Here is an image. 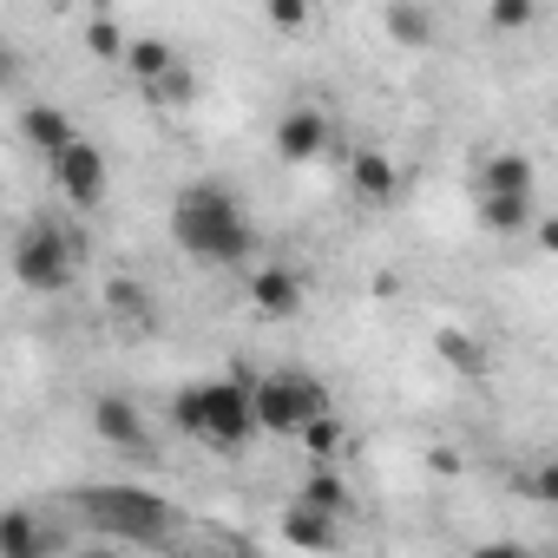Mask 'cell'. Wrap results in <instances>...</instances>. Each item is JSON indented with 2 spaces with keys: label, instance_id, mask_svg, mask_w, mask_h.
<instances>
[{
  "label": "cell",
  "instance_id": "1",
  "mask_svg": "<svg viewBox=\"0 0 558 558\" xmlns=\"http://www.w3.org/2000/svg\"><path fill=\"white\" fill-rule=\"evenodd\" d=\"M171 236L197 263H250L256 256V230H250L236 191L210 184V178H197V184H184L171 197Z\"/></svg>",
  "mask_w": 558,
  "mask_h": 558
},
{
  "label": "cell",
  "instance_id": "8",
  "mask_svg": "<svg viewBox=\"0 0 558 558\" xmlns=\"http://www.w3.org/2000/svg\"><path fill=\"white\" fill-rule=\"evenodd\" d=\"M303 276L290 269V263H250V303H256V316H269V323H290V316H303Z\"/></svg>",
  "mask_w": 558,
  "mask_h": 558
},
{
  "label": "cell",
  "instance_id": "2",
  "mask_svg": "<svg viewBox=\"0 0 558 558\" xmlns=\"http://www.w3.org/2000/svg\"><path fill=\"white\" fill-rule=\"evenodd\" d=\"M171 427L204 440V447H243L256 427V401H250V375H223V381H191L171 395Z\"/></svg>",
  "mask_w": 558,
  "mask_h": 558
},
{
  "label": "cell",
  "instance_id": "4",
  "mask_svg": "<svg viewBox=\"0 0 558 558\" xmlns=\"http://www.w3.org/2000/svg\"><path fill=\"white\" fill-rule=\"evenodd\" d=\"M250 401H256V427H263V434H283V440H303V427L329 414L323 381H310V375H296V368L256 375V381H250Z\"/></svg>",
  "mask_w": 558,
  "mask_h": 558
},
{
  "label": "cell",
  "instance_id": "14",
  "mask_svg": "<svg viewBox=\"0 0 558 558\" xmlns=\"http://www.w3.org/2000/svg\"><path fill=\"white\" fill-rule=\"evenodd\" d=\"M106 316H119V329H132V336H151L165 323L158 296L138 283V276H112V283H106Z\"/></svg>",
  "mask_w": 558,
  "mask_h": 558
},
{
  "label": "cell",
  "instance_id": "20",
  "mask_svg": "<svg viewBox=\"0 0 558 558\" xmlns=\"http://www.w3.org/2000/svg\"><path fill=\"white\" fill-rule=\"evenodd\" d=\"M512 486H519L532 506H558V453H545V460H525Z\"/></svg>",
  "mask_w": 558,
  "mask_h": 558
},
{
  "label": "cell",
  "instance_id": "15",
  "mask_svg": "<svg viewBox=\"0 0 558 558\" xmlns=\"http://www.w3.org/2000/svg\"><path fill=\"white\" fill-rule=\"evenodd\" d=\"M283 538L303 545V551H336V545H342V519H336V512H316V506H303V499H290V506H283Z\"/></svg>",
  "mask_w": 558,
  "mask_h": 558
},
{
  "label": "cell",
  "instance_id": "22",
  "mask_svg": "<svg viewBox=\"0 0 558 558\" xmlns=\"http://www.w3.org/2000/svg\"><path fill=\"white\" fill-rule=\"evenodd\" d=\"M303 447H310V460H316V466H336V447H342V421H336V414L310 421V427H303Z\"/></svg>",
  "mask_w": 558,
  "mask_h": 558
},
{
  "label": "cell",
  "instance_id": "17",
  "mask_svg": "<svg viewBox=\"0 0 558 558\" xmlns=\"http://www.w3.org/2000/svg\"><path fill=\"white\" fill-rule=\"evenodd\" d=\"M125 73H132L145 93H158L171 73H184V60H178V47H171V40L145 34V40H132V53H125Z\"/></svg>",
  "mask_w": 558,
  "mask_h": 558
},
{
  "label": "cell",
  "instance_id": "19",
  "mask_svg": "<svg viewBox=\"0 0 558 558\" xmlns=\"http://www.w3.org/2000/svg\"><path fill=\"white\" fill-rule=\"evenodd\" d=\"M303 506H316V512H336V519H349V480H342V466H310V480H303V493H296Z\"/></svg>",
  "mask_w": 558,
  "mask_h": 558
},
{
  "label": "cell",
  "instance_id": "24",
  "mask_svg": "<svg viewBox=\"0 0 558 558\" xmlns=\"http://www.w3.org/2000/svg\"><path fill=\"white\" fill-rule=\"evenodd\" d=\"M486 21H493L499 34H525V27L538 21V8H532V0H493V8H486Z\"/></svg>",
  "mask_w": 558,
  "mask_h": 558
},
{
  "label": "cell",
  "instance_id": "25",
  "mask_svg": "<svg viewBox=\"0 0 558 558\" xmlns=\"http://www.w3.org/2000/svg\"><path fill=\"white\" fill-rule=\"evenodd\" d=\"M263 21H269V27H283V34H296V27H310V8H303V0H269Z\"/></svg>",
  "mask_w": 558,
  "mask_h": 558
},
{
  "label": "cell",
  "instance_id": "6",
  "mask_svg": "<svg viewBox=\"0 0 558 558\" xmlns=\"http://www.w3.org/2000/svg\"><path fill=\"white\" fill-rule=\"evenodd\" d=\"M329 151H336V119H329V106L296 99L283 119H276V158H283V165H316V158H329Z\"/></svg>",
  "mask_w": 558,
  "mask_h": 558
},
{
  "label": "cell",
  "instance_id": "23",
  "mask_svg": "<svg viewBox=\"0 0 558 558\" xmlns=\"http://www.w3.org/2000/svg\"><path fill=\"white\" fill-rule=\"evenodd\" d=\"M440 355H447L460 375H486V349H480V342H466L460 329H447V336H440Z\"/></svg>",
  "mask_w": 558,
  "mask_h": 558
},
{
  "label": "cell",
  "instance_id": "12",
  "mask_svg": "<svg viewBox=\"0 0 558 558\" xmlns=\"http://www.w3.org/2000/svg\"><path fill=\"white\" fill-rule=\"evenodd\" d=\"M349 191H355L368 210L395 204V191H401V171H395V158H388L381 145H362V151L349 158Z\"/></svg>",
  "mask_w": 558,
  "mask_h": 558
},
{
  "label": "cell",
  "instance_id": "28",
  "mask_svg": "<svg viewBox=\"0 0 558 558\" xmlns=\"http://www.w3.org/2000/svg\"><path fill=\"white\" fill-rule=\"evenodd\" d=\"M532 236H538V250H545V256H558V217H538V230H532Z\"/></svg>",
  "mask_w": 558,
  "mask_h": 558
},
{
  "label": "cell",
  "instance_id": "11",
  "mask_svg": "<svg viewBox=\"0 0 558 558\" xmlns=\"http://www.w3.org/2000/svg\"><path fill=\"white\" fill-rule=\"evenodd\" d=\"M538 171L525 151H486L480 171H473V197H532Z\"/></svg>",
  "mask_w": 558,
  "mask_h": 558
},
{
  "label": "cell",
  "instance_id": "7",
  "mask_svg": "<svg viewBox=\"0 0 558 558\" xmlns=\"http://www.w3.org/2000/svg\"><path fill=\"white\" fill-rule=\"evenodd\" d=\"M53 184H60V197H66L73 210H99L106 191H112V165H106V151H99L93 138H80L73 151L53 158Z\"/></svg>",
  "mask_w": 558,
  "mask_h": 558
},
{
  "label": "cell",
  "instance_id": "10",
  "mask_svg": "<svg viewBox=\"0 0 558 558\" xmlns=\"http://www.w3.org/2000/svg\"><path fill=\"white\" fill-rule=\"evenodd\" d=\"M21 138L53 165L60 151H73L80 145V125H73V112L66 106H53V99H34V106H21Z\"/></svg>",
  "mask_w": 558,
  "mask_h": 558
},
{
  "label": "cell",
  "instance_id": "18",
  "mask_svg": "<svg viewBox=\"0 0 558 558\" xmlns=\"http://www.w3.org/2000/svg\"><path fill=\"white\" fill-rule=\"evenodd\" d=\"M480 204V223L493 230V236H525V230H538V204L532 197H473Z\"/></svg>",
  "mask_w": 558,
  "mask_h": 558
},
{
  "label": "cell",
  "instance_id": "9",
  "mask_svg": "<svg viewBox=\"0 0 558 558\" xmlns=\"http://www.w3.org/2000/svg\"><path fill=\"white\" fill-rule=\"evenodd\" d=\"M93 434H99L106 447H119V453H151V421H145V408L125 401V395H99V401H93Z\"/></svg>",
  "mask_w": 558,
  "mask_h": 558
},
{
  "label": "cell",
  "instance_id": "29",
  "mask_svg": "<svg viewBox=\"0 0 558 558\" xmlns=\"http://www.w3.org/2000/svg\"><path fill=\"white\" fill-rule=\"evenodd\" d=\"M217 558H256V551H217Z\"/></svg>",
  "mask_w": 558,
  "mask_h": 558
},
{
  "label": "cell",
  "instance_id": "13",
  "mask_svg": "<svg viewBox=\"0 0 558 558\" xmlns=\"http://www.w3.org/2000/svg\"><path fill=\"white\" fill-rule=\"evenodd\" d=\"M53 551H60V532L34 506H14L0 519V558H53Z\"/></svg>",
  "mask_w": 558,
  "mask_h": 558
},
{
  "label": "cell",
  "instance_id": "30",
  "mask_svg": "<svg viewBox=\"0 0 558 558\" xmlns=\"http://www.w3.org/2000/svg\"><path fill=\"white\" fill-rule=\"evenodd\" d=\"M551 558H558V551H551Z\"/></svg>",
  "mask_w": 558,
  "mask_h": 558
},
{
  "label": "cell",
  "instance_id": "27",
  "mask_svg": "<svg viewBox=\"0 0 558 558\" xmlns=\"http://www.w3.org/2000/svg\"><path fill=\"white\" fill-rule=\"evenodd\" d=\"M73 558H125V551H119V538H86Z\"/></svg>",
  "mask_w": 558,
  "mask_h": 558
},
{
  "label": "cell",
  "instance_id": "3",
  "mask_svg": "<svg viewBox=\"0 0 558 558\" xmlns=\"http://www.w3.org/2000/svg\"><path fill=\"white\" fill-rule=\"evenodd\" d=\"M80 236H73V223H60V217H27L21 230H14V250H8V263H14V283L21 290H34V296H60L73 276H80Z\"/></svg>",
  "mask_w": 558,
  "mask_h": 558
},
{
  "label": "cell",
  "instance_id": "26",
  "mask_svg": "<svg viewBox=\"0 0 558 558\" xmlns=\"http://www.w3.org/2000/svg\"><path fill=\"white\" fill-rule=\"evenodd\" d=\"M466 558H538L532 545H519V538H486V545H473Z\"/></svg>",
  "mask_w": 558,
  "mask_h": 558
},
{
  "label": "cell",
  "instance_id": "5",
  "mask_svg": "<svg viewBox=\"0 0 558 558\" xmlns=\"http://www.w3.org/2000/svg\"><path fill=\"white\" fill-rule=\"evenodd\" d=\"M93 519L106 538H145V545H171L178 532V512L158 506L151 493H132V486H106V493H86Z\"/></svg>",
  "mask_w": 558,
  "mask_h": 558
},
{
  "label": "cell",
  "instance_id": "21",
  "mask_svg": "<svg viewBox=\"0 0 558 558\" xmlns=\"http://www.w3.org/2000/svg\"><path fill=\"white\" fill-rule=\"evenodd\" d=\"M86 53H93V60H119V66H125L132 40H125V27H119L112 14H93V21H86Z\"/></svg>",
  "mask_w": 558,
  "mask_h": 558
},
{
  "label": "cell",
  "instance_id": "16",
  "mask_svg": "<svg viewBox=\"0 0 558 558\" xmlns=\"http://www.w3.org/2000/svg\"><path fill=\"white\" fill-rule=\"evenodd\" d=\"M381 27H388V40L408 47V53H421V47L440 40V14H434V8H414V0H388V8H381Z\"/></svg>",
  "mask_w": 558,
  "mask_h": 558
}]
</instances>
